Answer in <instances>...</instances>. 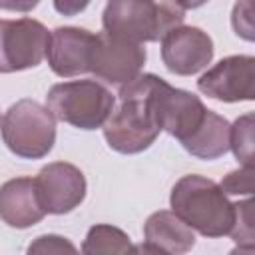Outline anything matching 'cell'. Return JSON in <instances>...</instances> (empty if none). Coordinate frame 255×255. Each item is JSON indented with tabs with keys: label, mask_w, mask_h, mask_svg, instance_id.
I'll list each match as a JSON object with an SVG mask.
<instances>
[{
	"label": "cell",
	"mask_w": 255,
	"mask_h": 255,
	"mask_svg": "<svg viewBox=\"0 0 255 255\" xmlns=\"http://www.w3.org/2000/svg\"><path fill=\"white\" fill-rule=\"evenodd\" d=\"M155 74H139L135 80L120 88V104L114 106L106 120L104 137L108 145L120 153H139L147 149L159 135V124L155 116Z\"/></svg>",
	"instance_id": "6da1fadb"
},
{
	"label": "cell",
	"mask_w": 255,
	"mask_h": 255,
	"mask_svg": "<svg viewBox=\"0 0 255 255\" xmlns=\"http://www.w3.org/2000/svg\"><path fill=\"white\" fill-rule=\"evenodd\" d=\"M173 213L203 237L229 235L233 225V203L221 187L203 175H183L171 189Z\"/></svg>",
	"instance_id": "7a4b0ae2"
},
{
	"label": "cell",
	"mask_w": 255,
	"mask_h": 255,
	"mask_svg": "<svg viewBox=\"0 0 255 255\" xmlns=\"http://www.w3.org/2000/svg\"><path fill=\"white\" fill-rule=\"evenodd\" d=\"M185 4L149 0H112L102 14L104 32L133 44L157 42L169 30L181 26Z\"/></svg>",
	"instance_id": "3957f363"
},
{
	"label": "cell",
	"mask_w": 255,
	"mask_h": 255,
	"mask_svg": "<svg viewBox=\"0 0 255 255\" xmlns=\"http://www.w3.org/2000/svg\"><path fill=\"white\" fill-rule=\"evenodd\" d=\"M114 106V94L96 80L62 82L52 86L46 96V108L54 120L80 129L102 128Z\"/></svg>",
	"instance_id": "277c9868"
},
{
	"label": "cell",
	"mask_w": 255,
	"mask_h": 255,
	"mask_svg": "<svg viewBox=\"0 0 255 255\" xmlns=\"http://www.w3.org/2000/svg\"><path fill=\"white\" fill-rule=\"evenodd\" d=\"M0 131L6 147L24 159H40L56 143V120L36 100L12 104L2 118Z\"/></svg>",
	"instance_id": "5b68a950"
},
{
	"label": "cell",
	"mask_w": 255,
	"mask_h": 255,
	"mask_svg": "<svg viewBox=\"0 0 255 255\" xmlns=\"http://www.w3.org/2000/svg\"><path fill=\"white\" fill-rule=\"evenodd\" d=\"M48 42V28L34 18L0 20V74L40 66Z\"/></svg>",
	"instance_id": "8992f818"
},
{
	"label": "cell",
	"mask_w": 255,
	"mask_h": 255,
	"mask_svg": "<svg viewBox=\"0 0 255 255\" xmlns=\"http://www.w3.org/2000/svg\"><path fill=\"white\" fill-rule=\"evenodd\" d=\"M153 102L159 129L177 137L179 143H185L203 126L209 114L195 94L173 88L165 80L157 82Z\"/></svg>",
	"instance_id": "52a82bcc"
},
{
	"label": "cell",
	"mask_w": 255,
	"mask_h": 255,
	"mask_svg": "<svg viewBox=\"0 0 255 255\" xmlns=\"http://www.w3.org/2000/svg\"><path fill=\"white\" fill-rule=\"evenodd\" d=\"M143 64L145 48L141 44H133L106 32L98 34L90 64V72L96 74V78L112 86H126L141 74Z\"/></svg>",
	"instance_id": "ba28073f"
},
{
	"label": "cell",
	"mask_w": 255,
	"mask_h": 255,
	"mask_svg": "<svg viewBox=\"0 0 255 255\" xmlns=\"http://www.w3.org/2000/svg\"><path fill=\"white\" fill-rule=\"evenodd\" d=\"M199 92L219 102L255 100V58L227 56L197 80Z\"/></svg>",
	"instance_id": "9c48e42d"
},
{
	"label": "cell",
	"mask_w": 255,
	"mask_h": 255,
	"mask_svg": "<svg viewBox=\"0 0 255 255\" xmlns=\"http://www.w3.org/2000/svg\"><path fill=\"white\" fill-rule=\"evenodd\" d=\"M40 205L46 213L64 215L74 211L86 197V177L80 167L54 161L40 169L34 177Z\"/></svg>",
	"instance_id": "30bf717a"
},
{
	"label": "cell",
	"mask_w": 255,
	"mask_h": 255,
	"mask_svg": "<svg viewBox=\"0 0 255 255\" xmlns=\"http://www.w3.org/2000/svg\"><path fill=\"white\" fill-rule=\"evenodd\" d=\"M213 58V40L195 26H177L161 38V60L171 74L193 76Z\"/></svg>",
	"instance_id": "8fae6325"
},
{
	"label": "cell",
	"mask_w": 255,
	"mask_h": 255,
	"mask_svg": "<svg viewBox=\"0 0 255 255\" xmlns=\"http://www.w3.org/2000/svg\"><path fill=\"white\" fill-rule=\"evenodd\" d=\"M96 38L98 34L74 26H60L52 30L46 50L52 72L62 78H74L90 72Z\"/></svg>",
	"instance_id": "7c38bea8"
},
{
	"label": "cell",
	"mask_w": 255,
	"mask_h": 255,
	"mask_svg": "<svg viewBox=\"0 0 255 255\" xmlns=\"http://www.w3.org/2000/svg\"><path fill=\"white\" fill-rule=\"evenodd\" d=\"M46 211L32 177H14L0 185V219L16 229H26L44 219Z\"/></svg>",
	"instance_id": "4fadbf2b"
},
{
	"label": "cell",
	"mask_w": 255,
	"mask_h": 255,
	"mask_svg": "<svg viewBox=\"0 0 255 255\" xmlns=\"http://www.w3.org/2000/svg\"><path fill=\"white\" fill-rule=\"evenodd\" d=\"M145 241L169 255H185L195 245L193 229H189L173 211H155L143 225Z\"/></svg>",
	"instance_id": "5bb4252c"
},
{
	"label": "cell",
	"mask_w": 255,
	"mask_h": 255,
	"mask_svg": "<svg viewBox=\"0 0 255 255\" xmlns=\"http://www.w3.org/2000/svg\"><path fill=\"white\" fill-rule=\"evenodd\" d=\"M229 122L209 110L203 126L181 145L199 159H217L229 151Z\"/></svg>",
	"instance_id": "9a60e30c"
},
{
	"label": "cell",
	"mask_w": 255,
	"mask_h": 255,
	"mask_svg": "<svg viewBox=\"0 0 255 255\" xmlns=\"http://www.w3.org/2000/svg\"><path fill=\"white\" fill-rule=\"evenodd\" d=\"M131 241L120 227L98 223L90 227L84 243L82 255H129Z\"/></svg>",
	"instance_id": "2e32d148"
},
{
	"label": "cell",
	"mask_w": 255,
	"mask_h": 255,
	"mask_svg": "<svg viewBox=\"0 0 255 255\" xmlns=\"http://www.w3.org/2000/svg\"><path fill=\"white\" fill-rule=\"evenodd\" d=\"M229 149H233L237 161L253 165V114L235 120L229 129Z\"/></svg>",
	"instance_id": "e0dca14e"
},
{
	"label": "cell",
	"mask_w": 255,
	"mask_h": 255,
	"mask_svg": "<svg viewBox=\"0 0 255 255\" xmlns=\"http://www.w3.org/2000/svg\"><path fill=\"white\" fill-rule=\"evenodd\" d=\"M253 201H239L233 203V225L229 231V237L239 247H253L255 243V231H253Z\"/></svg>",
	"instance_id": "ac0fdd59"
},
{
	"label": "cell",
	"mask_w": 255,
	"mask_h": 255,
	"mask_svg": "<svg viewBox=\"0 0 255 255\" xmlns=\"http://www.w3.org/2000/svg\"><path fill=\"white\" fill-rule=\"evenodd\" d=\"M26 255H80V253L70 239H66L62 235L48 233V235L36 237L28 245Z\"/></svg>",
	"instance_id": "d6986e66"
},
{
	"label": "cell",
	"mask_w": 255,
	"mask_h": 255,
	"mask_svg": "<svg viewBox=\"0 0 255 255\" xmlns=\"http://www.w3.org/2000/svg\"><path fill=\"white\" fill-rule=\"evenodd\" d=\"M225 195H251L253 193V165H243L229 171L219 183Z\"/></svg>",
	"instance_id": "ffe728a7"
},
{
	"label": "cell",
	"mask_w": 255,
	"mask_h": 255,
	"mask_svg": "<svg viewBox=\"0 0 255 255\" xmlns=\"http://www.w3.org/2000/svg\"><path fill=\"white\" fill-rule=\"evenodd\" d=\"M233 28L237 36H243L245 40H253V18H251V4L241 2L233 8Z\"/></svg>",
	"instance_id": "44dd1931"
},
{
	"label": "cell",
	"mask_w": 255,
	"mask_h": 255,
	"mask_svg": "<svg viewBox=\"0 0 255 255\" xmlns=\"http://www.w3.org/2000/svg\"><path fill=\"white\" fill-rule=\"evenodd\" d=\"M129 255H169V253H165L163 249H159V247H155V245H151V243L145 241V243L131 245Z\"/></svg>",
	"instance_id": "7402d4cb"
},
{
	"label": "cell",
	"mask_w": 255,
	"mask_h": 255,
	"mask_svg": "<svg viewBox=\"0 0 255 255\" xmlns=\"http://www.w3.org/2000/svg\"><path fill=\"white\" fill-rule=\"evenodd\" d=\"M229 255H255V249L253 247H239L237 245Z\"/></svg>",
	"instance_id": "603a6c76"
}]
</instances>
